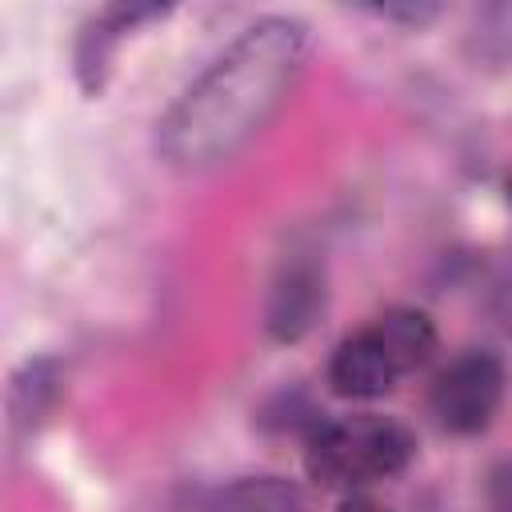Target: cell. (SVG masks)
Listing matches in <instances>:
<instances>
[{"mask_svg":"<svg viewBox=\"0 0 512 512\" xmlns=\"http://www.w3.org/2000/svg\"><path fill=\"white\" fill-rule=\"evenodd\" d=\"M416 456V436L404 420L380 412L332 416L312 428L304 464L308 476L336 492H360L364 484L400 476Z\"/></svg>","mask_w":512,"mask_h":512,"instance_id":"2","label":"cell"},{"mask_svg":"<svg viewBox=\"0 0 512 512\" xmlns=\"http://www.w3.org/2000/svg\"><path fill=\"white\" fill-rule=\"evenodd\" d=\"M496 304H500L504 324L512 328V260H508V268H504V276H500V284H496Z\"/></svg>","mask_w":512,"mask_h":512,"instance_id":"9","label":"cell"},{"mask_svg":"<svg viewBox=\"0 0 512 512\" xmlns=\"http://www.w3.org/2000/svg\"><path fill=\"white\" fill-rule=\"evenodd\" d=\"M168 8L164 4H116V8H104L88 20V28L80 32V44H76V72H80V84L88 92H100L104 88V76L112 68V56H116V44L124 40V32L148 24V20H160Z\"/></svg>","mask_w":512,"mask_h":512,"instance_id":"5","label":"cell"},{"mask_svg":"<svg viewBox=\"0 0 512 512\" xmlns=\"http://www.w3.org/2000/svg\"><path fill=\"white\" fill-rule=\"evenodd\" d=\"M308 40V24L296 16L248 24L164 112L160 156L172 168H212L244 152L292 96Z\"/></svg>","mask_w":512,"mask_h":512,"instance_id":"1","label":"cell"},{"mask_svg":"<svg viewBox=\"0 0 512 512\" xmlns=\"http://www.w3.org/2000/svg\"><path fill=\"white\" fill-rule=\"evenodd\" d=\"M488 512H512V460L488 476Z\"/></svg>","mask_w":512,"mask_h":512,"instance_id":"8","label":"cell"},{"mask_svg":"<svg viewBox=\"0 0 512 512\" xmlns=\"http://www.w3.org/2000/svg\"><path fill=\"white\" fill-rule=\"evenodd\" d=\"M504 400V364L488 348H468L452 356L428 388L432 420L452 436H476L492 424Z\"/></svg>","mask_w":512,"mask_h":512,"instance_id":"3","label":"cell"},{"mask_svg":"<svg viewBox=\"0 0 512 512\" xmlns=\"http://www.w3.org/2000/svg\"><path fill=\"white\" fill-rule=\"evenodd\" d=\"M320 312H324V276L312 264H288L268 296V312H264L268 332L280 340H296L316 324Z\"/></svg>","mask_w":512,"mask_h":512,"instance_id":"6","label":"cell"},{"mask_svg":"<svg viewBox=\"0 0 512 512\" xmlns=\"http://www.w3.org/2000/svg\"><path fill=\"white\" fill-rule=\"evenodd\" d=\"M204 512H308L304 492L280 476H244L220 488Z\"/></svg>","mask_w":512,"mask_h":512,"instance_id":"7","label":"cell"},{"mask_svg":"<svg viewBox=\"0 0 512 512\" xmlns=\"http://www.w3.org/2000/svg\"><path fill=\"white\" fill-rule=\"evenodd\" d=\"M336 512H388L380 500H372V496H364V492H348L344 500H340V508Z\"/></svg>","mask_w":512,"mask_h":512,"instance_id":"10","label":"cell"},{"mask_svg":"<svg viewBox=\"0 0 512 512\" xmlns=\"http://www.w3.org/2000/svg\"><path fill=\"white\" fill-rule=\"evenodd\" d=\"M404 376H408L404 364L396 360V352L388 348L376 324H364L352 336H344L328 360V384L336 396H348V400H376L392 392L396 380Z\"/></svg>","mask_w":512,"mask_h":512,"instance_id":"4","label":"cell"},{"mask_svg":"<svg viewBox=\"0 0 512 512\" xmlns=\"http://www.w3.org/2000/svg\"><path fill=\"white\" fill-rule=\"evenodd\" d=\"M504 188H508V200H512V176H508V184H504Z\"/></svg>","mask_w":512,"mask_h":512,"instance_id":"11","label":"cell"}]
</instances>
